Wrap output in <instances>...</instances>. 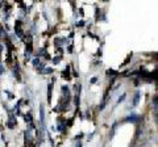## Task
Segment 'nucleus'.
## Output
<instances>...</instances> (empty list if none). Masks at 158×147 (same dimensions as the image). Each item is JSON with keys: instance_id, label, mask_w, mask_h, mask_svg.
<instances>
[{"instance_id": "obj_1", "label": "nucleus", "mask_w": 158, "mask_h": 147, "mask_svg": "<svg viewBox=\"0 0 158 147\" xmlns=\"http://www.w3.org/2000/svg\"><path fill=\"white\" fill-rule=\"evenodd\" d=\"M16 125H17V121H16V117H15V114H11V116H9L8 122H7V126H8L9 129H13Z\"/></svg>"}, {"instance_id": "obj_2", "label": "nucleus", "mask_w": 158, "mask_h": 147, "mask_svg": "<svg viewBox=\"0 0 158 147\" xmlns=\"http://www.w3.org/2000/svg\"><path fill=\"white\" fill-rule=\"evenodd\" d=\"M31 55H32V42L29 41V42H28V46L25 48V58L28 59Z\"/></svg>"}, {"instance_id": "obj_3", "label": "nucleus", "mask_w": 158, "mask_h": 147, "mask_svg": "<svg viewBox=\"0 0 158 147\" xmlns=\"http://www.w3.org/2000/svg\"><path fill=\"white\" fill-rule=\"evenodd\" d=\"M40 112H41V116H40V117H41V123L44 125V123H45V112H44V105H41V106H40Z\"/></svg>"}, {"instance_id": "obj_6", "label": "nucleus", "mask_w": 158, "mask_h": 147, "mask_svg": "<svg viewBox=\"0 0 158 147\" xmlns=\"http://www.w3.org/2000/svg\"><path fill=\"white\" fill-rule=\"evenodd\" d=\"M138 99H140V92H137V93H136V96H134L133 105H137V102H138Z\"/></svg>"}, {"instance_id": "obj_7", "label": "nucleus", "mask_w": 158, "mask_h": 147, "mask_svg": "<svg viewBox=\"0 0 158 147\" xmlns=\"http://www.w3.org/2000/svg\"><path fill=\"white\" fill-rule=\"evenodd\" d=\"M44 74H51V68H45L44 70Z\"/></svg>"}, {"instance_id": "obj_5", "label": "nucleus", "mask_w": 158, "mask_h": 147, "mask_svg": "<svg viewBox=\"0 0 158 147\" xmlns=\"http://www.w3.org/2000/svg\"><path fill=\"white\" fill-rule=\"evenodd\" d=\"M51 88H53V84L49 85V96H48V101L50 102V100H51Z\"/></svg>"}, {"instance_id": "obj_4", "label": "nucleus", "mask_w": 158, "mask_h": 147, "mask_svg": "<svg viewBox=\"0 0 158 147\" xmlns=\"http://www.w3.org/2000/svg\"><path fill=\"white\" fill-rule=\"evenodd\" d=\"M24 120H25V122H28V123H31L32 125V121H33V117L31 113H26V114L24 116Z\"/></svg>"}]
</instances>
